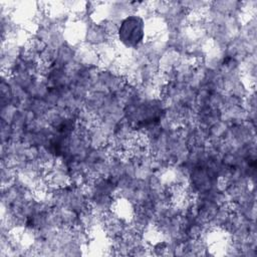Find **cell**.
I'll use <instances>...</instances> for the list:
<instances>
[{
  "mask_svg": "<svg viewBox=\"0 0 257 257\" xmlns=\"http://www.w3.org/2000/svg\"><path fill=\"white\" fill-rule=\"evenodd\" d=\"M146 25L141 15L130 14L125 16L116 29V39L126 48L140 46L145 39Z\"/></svg>",
  "mask_w": 257,
  "mask_h": 257,
  "instance_id": "1",
  "label": "cell"
}]
</instances>
